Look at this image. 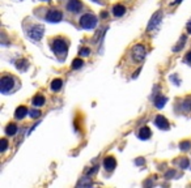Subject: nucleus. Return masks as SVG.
<instances>
[{
  "label": "nucleus",
  "instance_id": "nucleus-1",
  "mask_svg": "<svg viewBox=\"0 0 191 188\" xmlns=\"http://www.w3.org/2000/svg\"><path fill=\"white\" fill-rule=\"evenodd\" d=\"M97 17L94 14H90V13H86L84 16H81L80 18V25L83 29H93V27L97 26Z\"/></svg>",
  "mask_w": 191,
  "mask_h": 188
},
{
  "label": "nucleus",
  "instance_id": "nucleus-2",
  "mask_svg": "<svg viewBox=\"0 0 191 188\" xmlns=\"http://www.w3.org/2000/svg\"><path fill=\"white\" fill-rule=\"evenodd\" d=\"M13 85H15V80L10 76H3L2 80H0V90H2L3 94L12 90Z\"/></svg>",
  "mask_w": 191,
  "mask_h": 188
},
{
  "label": "nucleus",
  "instance_id": "nucleus-3",
  "mask_svg": "<svg viewBox=\"0 0 191 188\" xmlns=\"http://www.w3.org/2000/svg\"><path fill=\"white\" fill-rule=\"evenodd\" d=\"M67 48H68L67 43H65L63 39H60V38H58V39H55L52 42V51L56 55H63V56H65Z\"/></svg>",
  "mask_w": 191,
  "mask_h": 188
},
{
  "label": "nucleus",
  "instance_id": "nucleus-4",
  "mask_svg": "<svg viewBox=\"0 0 191 188\" xmlns=\"http://www.w3.org/2000/svg\"><path fill=\"white\" fill-rule=\"evenodd\" d=\"M132 58L135 62H141L145 58V47L143 45H135L132 47Z\"/></svg>",
  "mask_w": 191,
  "mask_h": 188
},
{
  "label": "nucleus",
  "instance_id": "nucleus-5",
  "mask_svg": "<svg viewBox=\"0 0 191 188\" xmlns=\"http://www.w3.org/2000/svg\"><path fill=\"white\" fill-rule=\"evenodd\" d=\"M43 33H45V29H43V26H41V25H35V26H33L31 29L28 31V35L31 38V39H34V41H39L41 38L43 37Z\"/></svg>",
  "mask_w": 191,
  "mask_h": 188
},
{
  "label": "nucleus",
  "instance_id": "nucleus-6",
  "mask_svg": "<svg viewBox=\"0 0 191 188\" xmlns=\"http://www.w3.org/2000/svg\"><path fill=\"white\" fill-rule=\"evenodd\" d=\"M62 18H63L62 12H60V10H56V9L48 10L47 14H46V21H48V22L56 24V22H60Z\"/></svg>",
  "mask_w": 191,
  "mask_h": 188
},
{
  "label": "nucleus",
  "instance_id": "nucleus-7",
  "mask_svg": "<svg viewBox=\"0 0 191 188\" xmlns=\"http://www.w3.org/2000/svg\"><path fill=\"white\" fill-rule=\"evenodd\" d=\"M155 124L157 128H160V129H169V121L166 120L165 116H162V115H157L156 119H155Z\"/></svg>",
  "mask_w": 191,
  "mask_h": 188
},
{
  "label": "nucleus",
  "instance_id": "nucleus-8",
  "mask_svg": "<svg viewBox=\"0 0 191 188\" xmlns=\"http://www.w3.org/2000/svg\"><path fill=\"white\" fill-rule=\"evenodd\" d=\"M161 17H162V13L160 12H156L153 16H152V18L149 21V24H148V30H152V29H155V27L160 24V21H161Z\"/></svg>",
  "mask_w": 191,
  "mask_h": 188
},
{
  "label": "nucleus",
  "instance_id": "nucleus-9",
  "mask_svg": "<svg viewBox=\"0 0 191 188\" xmlns=\"http://www.w3.org/2000/svg\"><path fill=\"white\" fill-rule=\"evenodd\" d=\"M81 8H83V4L80 0H69L67 3V9L69 12H79Z\"/></svg>",
  "mask_w": 191,
  "mask_h": 188
},
{
  "label": "nucleus",
  "instance_id": "nucleus-10",
  "mask_svg": "<svg viewBox=\"0 0 191 188\" xmlns=\"http://www.w3.org/2000/svg\"><path fill=\"white\" fill-rule=\"evenodd\" d=\"M103 167H105L107 171H113L117 167V161L113 157H107L103 159Z\"/></svg>",
  "mask_w": 191,
  "mask_h": 188
},
{
  "label": "nucleus",
  "instance_id": "nucleus-11",
  "mask_svg": "<svg viewBox=\"0 0 191 188\" xmlns=\"http://www.w3.org/2000/svg\"><path fill=\"white\" fill-rule=\"evenodd\" d=\"M124 13H126V7L122 4H117L113 7V14L115 16V17H121V16H123Z\"/></svg>",
  "mask_w": 191,
  "mask_h": 188
},
{
  "label": "nucleus",
  "instance_id": "nucleus-12",
  "mask_svg": "<svg viewBox=\"0 0 191 188\" xmlns=\"http://www.w3.org/2000/svg\"><path fill=\"white\" fill-rule=\"evenodd\" d=\"M152 136V132L148 127H143L140 131H139V139L140 140H149Z\"/></svg>",
  "mask_w": 191,
  "mask_h": 188
},
{
  "label": "nucleus",
  "instance_id": "nucleus-13",
  "mask_svg": "<svg viewBox=\"0 0 191 188\" xmlns=\"http://www.w3.org/2000/svg\"><path fill=\"white\" fill-rule=\"evenodd\" d=\"M28 114V108H26L25 106H20L16 108V111H15V118L16 119H24L25 118V115Z\"/></svg>",
  "mask_w": 191,
  "mask_h": 188
},
{
  "label": "nucleus",
  "instance_id": "nucleus-14",
  "mask_svg": "<svg viewBox=\"0 0 191 188\" xmlns=\"http://www.w3.org/2000/svg\"><path fill=\"white\" fill-rule=\"evenodd\" d=\"M16 67H17L19 71L25 72L26 69H28V67H29V63H28V60H25V59H20V60L16 62Z\"/></svg>",
  "mask_w": 191,
  "mask_h": 188
},
{
  "label": "nucleus",
  "instance_id": "nucleus-15",
  "mask_svg": "<svg viewBox=\"0 0 191 188\" xmlns=\"http://www.w3.org/2000/svg\"><path fill=\"white\" fill-rule=\"evenodd\" d=\"M168 102V98L164 97V96H157L156 99H155V106L157 108H162L164 106H165V103Z\"/></svg>",
  "mask_w": 191,
  "mask_h": 188
},
{
  "label": "nucleus",
  "instance_id": "nucleus-16",
  "mask_svg": "<svg viewBox=\"0 0 191 188\" xmlns=\"http://www.w3.org/2000/svg\"><path fill=\"white\" fill-rule=\"evenodd\" d=\"M62 86H63V81L60 79L52 80V82H51V90L52 92H59L62 89Z\"/></svg>",
  "mask_w": 191,
  "mask_h": 188
},
{
  "label": "nucleus",
  "instance_id": "nucleus-17",
  "mask_svg": "<svg viewBox=\"0 0 191 188\" xmlns=\"http://www.w3.org/2000/svg\"><path fill=\"white\" fill-rule=\"evenodd\" d=\"M16 132H17V125L10 123L7 125V128H5V133H7V136H15Z\"/></svg>",
  "mask_w": 191,
  "mask_h": 188
},
{
  "label": "nucleus",
  "instance_id": "nucleus-18",
  "mask_svg": "<svg viewBox=\"0 0 191 188\" xmlns=\"http://www.w3.org/2000/svg\"><path fill=\"white\" fill-rule=\"evenodd\" d=\"M33 104H34L35 107H42L43 104H45V98L38 94V96H35L34 98H33Z\"/></svg>",
  "mask_w": 191,
  "mask_h": 188
},
{
  "label": "nucleus",
  "instance_id": "nucleus-19",
  "mask_svg": "<svg viewBox=\"0 0 191 188\" xmlns=\"http://www.w3.org/2000/svg\"><path fill=\"white\" fill-rule=\"evenodd\" d=\"M81 186H84V187H90L92 186V180L89 178H83L79 183H77V187H81Z\"/></svg>",
  "mask_w": 191,
  "mask_h": 188
},
{
  "label": "nucleus",
  "instance_id": "nucleus-20",
  "mask_svg": "<svg viewBox=\"0 0 191 188\" xmlns=\"http://www.w3.org/2000/svg\"><path fill=\"white\" fill-rule=\"evenodd\" d=\"M84 65V62L81 59H75L73 62H72V68L73 69H79V68H81Z\"/></svg>",
  "mask_w": 191,
  "mask_h": 188
},
{
  "label": "nucleus",
  "instance_id": "nucleus-21",
  "mask_svg": "<svg viewBox=\"0 0 191 188\" xmlns=\"http://www.w3.org/2000/svg\"><path fill=\"white\" fill-rule=\"evenodd\" d=\"M185 42H186V35H182V37H181V41H179V45H177L176 47H174V48H173V51H174V52H177L178 50H181V48L185 46Z\"/></svg>",
  "mask_w": 191,
  "mask_h": 188
},
{
  "label": "nucleus",
  "instance_id": "nucleus-22",
  "mask_svg": "<svg viewBox=\"0 0 191 188\" xmlns=\"http://www.w3.org/2000/svg\"><path fill=\"white\" fill-rule=\"evenodd\" d=\"M179 148H181V150H189L191 148V142L190 141H182L179 144Z\"/></svg>",
  "mask_w": 191,
  "mask_h": 188
},
{
  "label": "nucleus",
  "instance_id": "nucleus-23",
  "mask_svg": "<svg viewBox=\"0 0 191 188\" xmlns=\"http://www.w3.org/2000/svg\"><path fill=\"white\" fill-rule=\"evenodd\" d=\"M39 116H41L39 110H31V111H30V118H33V119H38Z\"/></svg>",
  "mask_w": 191,
  "mask_h": 188
},
{
  "label": "nucleus",
  "instance_id": "nucleus-24",
  "mask_svg": "<svg viewBox=\"0 0 191 188\" xmlns=\"http://www.w3.org/2000/svg\"><path fill=\"white\" fill-rule=\"evenodd\" d=\"M182 108L185 110V111H190V110H191V99H190V101L187 99V101H185V102H183Z\"/></svg>",
  "mask_w": 191,
  "mask_h": 188
},
{
  "label": "nucleus",
  "instance_id": "nucleus-25",
  "mask_svg": "<svg viewBox=\"0 0 191 188\" xmlns=\"http://www.w3.org/2000/svg\"><path fill=\"white\" fill-rule=\"evenodd\" d=\"M79 54H80V56H89L90 50H89V48H86V47H85V48H81Z\"/></svg>",
  "mask_w": 191,
  "mask_h": 188
},
{
  "label": "nucleus",
  "instance_id": "nucleus-26",
  "mask_svg": "<svg viewBox=\"0 0 191 188\" xmlns=\"http://www.w3.org/2000/svg\"><path fill=\"white\" fill-rule=\"evenodd\" d=\"M7 148H8V141L5 139H2V148H0V150L5 152V150H7Z\"/></svg>",
  "mask_w": 191,
  "mask_h": 188
},
{
  "label": "nucleus",
  "instance_id": "nucleus-27",
  "mask_svg": "<svg viewBox=\"0 0 191 188\" xmlns=\"http://www.w3.org/2000/svg\"><path fill=\"white\" fill-rule=\"evenodd\" d=\"M189 166H190L189 159H186V158H185V159H182V161H181V167H182V169H187Z\"/></svg>",
  "mask_w": 191,
  "mask_h": 188
},
{
  "label": "nucleus",
  "instance_id": "nucleus-28",
  "mask_svg": "<svg viewBox=\"0 0 191 188\" xmlns=\"http://www.w3.org/2000/svg\"><path fill=\"white\" fill-rule=\"evenodd\" d=\"M135 163L138 165V166H141V165H144V158H138L135 161Z\"/></svg>",
  "mask_w": 191,
  "mask_h": 188
},
{
  "label": "nucleus",
  "instance_id": "nucleus-29",
  "mask_svg": "<svg viewBox=\"0 0 191 188\" xmlns=\"http://www.w3.org/2000/svg\"><path fill=\"white\" fill-rule=\"evenodd\" d=\"M185 60H186V63H187V64H191V52H189V54L186 55Z\"/></svg>",
  "mask_w": 191,
  "mask_h": 188
},
{
  "label": "nucleus",
  "instance_id": "nucleus-30",
  "mask_svg": "<svg viewBox=\"0 0 191 188\" xmlns=\"http://www.w3.org/2000/svg\"><path fill=\"white\" fill-rule=\"evenodd\" d=\"M174 175H176L174 171H169V173H166V178H170V176H174Z\"/></svg>",
  "mask_w": 191,
  "mask_h": 188
},
{
  "label": "nucleus",
  "instance_id": "nucleus-31",
  "mask_svg": "<svg viewBox=\"0 0 191 188\" xmlns=\"http://www.w3.org/2000/svg\"><path fill=\"white\" fill-rule=\"evenodd\" d=\"M186 27H187V31H189L190 34H191V20H190L189 22H187V26H186Z\"/></svg>",
  "mask_w": 191,
  "mask_h": 188
},
{
  "label": "nucleus",
  "instance_id": "nucleus-32",
  "mask_svg": "<svg viewBox=\"0 0 191 188\" xmlns=\"http://www.w3.org/2000/svg\"><path fill=\"white\" fill-rule=\"evenodd\" d=\"M182 0H174V3H181Z\"/></svg>",
  "mask_w": 191,
  "mask_h": 188
},
{
  "label": "nucleus",
  "instance_id": "nucleus-33",
  "mask_svg": "<svg viewBox=\"0 0 191 188\" xmlns=\"http://www.w3.org/2000/svg\"><path fill=\"white\" fill-rule=\"evenodd\" d=\"M43 2H50V0H43Z\"/></svg>",
  "mask_w": 191,
  "mask_h": 188
},
{
  "label": "nucleus",
  "instance_id": "nucleus-34",
  "mask_svg": "<svg viewBox=\"0 0 191 188\" xmlns=\"http://www.w3.org/2000/svg\"><path fill=\"white\" fill-rule=\"evenodd\" d=\"M93 2H97V0H93Z\"/></svg>",
  "mask_w": 191,
  "mask_h": 188
}]
</instances>
